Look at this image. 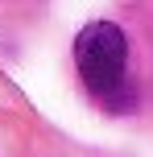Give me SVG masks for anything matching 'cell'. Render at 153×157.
<instances>
[{
    "instance_id": "cell-1",
    "label": "cell",
    "mask_w": 153,
    "mask_h": 157,
    "mask_svg": "<svg viewBox=\"0 0 153 157\" xmlns=\"http://www.w3.org/2000/svg\"><path fill=\"white\" fill-rule=\"evenodd\" d=\"M75 66H79L83 83L91 95L112 103V95L124 83V66H128V41L112 21H95L75 37Z\"/></svg>"
}]
</instances>
